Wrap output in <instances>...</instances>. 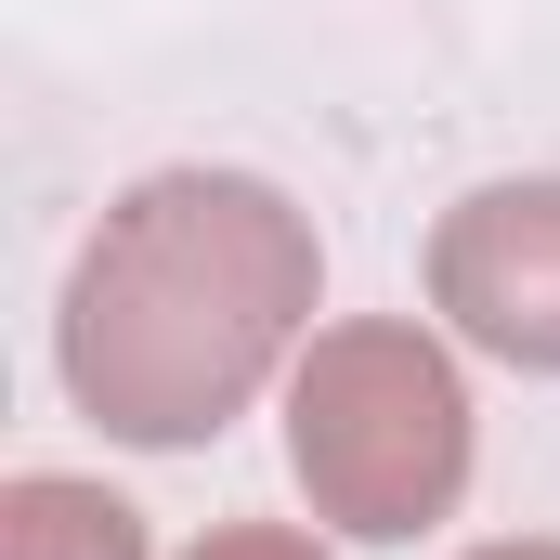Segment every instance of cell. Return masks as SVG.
Wrapping results in <instances>:
<instances>
[{
  "instance_id": "1",
  "label": "cell",
  "mask_w": 560,
  "mask_h": 560,
  "mask_svg": "<svg viewBox=\"0 0 560 560\" xmlns=\"http://www.w3.org/2000/svg\"><path fill=\"white\" fill-rule=\"evenodd\" d=\"M313 287L326 248L261 170H156L66 275V392L105 443H209L313 339Z\"/></svg>"
},
{
  "instance_id": "2",
  "label": "cell",
  "mask_w": 560,
  "mask_h": 560,
  "mask_svg": "<svg viewBox=\"0 0 560 560\" xmlns=\"http://www.w3.org/2000/svg\"><path fill=\"white\" fill-rule=\"evenodd\" d=\"M287 469L313 495V522L392 548L430 535L469 495V378L430 326L352 313L287 365Z\"/></svg>"
},
{
  "instance_id": "3",
  "label": "cell",
  "mask_w": 560,
  "mask_h": 560,
  "mask_svg": "<svg viewBox=\"0 0 560 560\" xmlns=\"http://www.w3.org/2000/svg\"><path fill=\"white\" fill-rule=\"evenodd\" d=\"M430 313L522 365V378H560V170L535 183H482L430 222Z\"/></svg>"
},
{
  "instance_id": "4",
  "label": "cell",
  "mask_w": 560,
  "mask_h": 560,
  "mask_svg": "<svg viewBox=\"0 0 560 560\" xmlns=\"http://www.w3.org/2000/svg\"><path fill=\"white\" fill-rule=\"evenodd\" d=\"M0 560H143V509H118L105 482L26 469L0 495Z\"/></svg>"
},
{
  "instance_id": "5",
  "label": "cell",
  "mask_w": 560,
  "mask_h": 560,
  "mask_svg": "<svg viewBox=\"0 0 560 560\" xmlns=\"http://www.w3.org/2000/svg\"><path fill=\"white\" fill-rule=\"evenodd\" d=\"M183 560H326L313 535H287V522H222V535H196Z\"/></svg>"
},
{
  "instance_id": "6",
  "label": "cell",
  "mask_w": 560,
  "mask_h": 560,
  "mask_svg": "<svg viewBox=\"0 0 560 560\" xmlns=\"http://www.w3.org/2000/svg\"><path fill=\"white\" fill-rule=\"evenodd\" d=\"M469 560H560L548 535H509V548H469Z\"/></svg>"
}]
</instances>
